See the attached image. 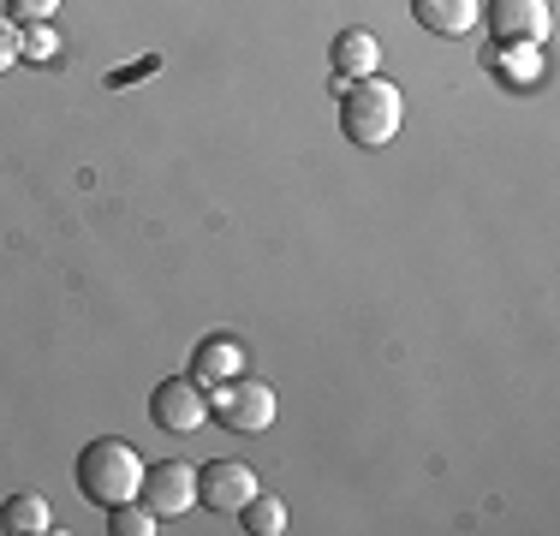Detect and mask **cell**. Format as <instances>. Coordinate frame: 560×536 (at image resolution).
<instances>
[{"label":"cell","mask_w":560,"mask_h":536,"mask_svg":"<svg viewBox=\"0 0 560 536\" xmlns=\"http://www.w3.org/2000/svg\"><path fill=\"white\" fill-rule=\"evenodd\" d=\"M406 126V96L388 84V78H346L340 90V131L358 143V150H382V143L399 138Z\"/></svg>","instance_id":"1"},{"label":"cell","mask_w":560,"mask_h":536,"mask_svg":"<svg viewBox=\"0 0 560 536\" xmlns=\"http://www.w3.org/2000/svg\"><path fill=\"white\" fill-rule=\"evenodd\" d=\"M78 489H84V501H96V506L131 501V494L143 489L138 447H126V441H114V435L90 441V447L78 453Z\"/></svg>","instance_id":"2"},{"label":"cell","mask_w":560,"mask_h":536,"mask_svg":"<svg viewBox=\"0 0 560 536\" xmlns=\"http://www.w3.org/2000/svg\"><path fill=\"white\" fill-rule=\"evenodd\" d=\"M275 387L269 382H250V375H233V382H215L209 394V418H221V429L233 435H262L275 423Z\"/></svg>","instance_id":"3"},{"label":"cell","mask_w":560,"mask_h":536,"mask_svg":"<svg viewBox=\"0 0 560 536\" xmlns=\"http://www.w3.org/2000/svg\"><path fill=\"white\" fill-rule=\"evenodd\" d=\"M477 19H483V31L495 48H537V43H549V31H555L549 0H483Z\"/></svg>","instance_id":"4"},{"label":"cell","mask_w":560,"mask_h":536,"mask_svg":"<svg viewBox=\"0 0 560 536\" xmlns=\"http://www.w3.org/2000/svg\"><path fill=\"white\" fill-rule=\"evenodd\" d=\"M138 501L150 506L155 518H179V513H191V501H197V471H191L185 459L143 465V489H138Z\"/></svg>","instance_id":"5"},{"label":"cell","mask_w":560,"mask_h":536,"mask_svg":"<svg viewBox=\"0 0 560 536\" xmlns=\"http://www.w3.org/2000/svg\"><path fill=\"white\" fill-rule=\"evenodd\" d=\"M150 418H155V429H167V435H191V429L209 423V394L197 382H155Z\"/></svg>","instance_id":"6"},{"label":"cell","mask_w":560,"mask_h":536,"mask_svg":"<svg viewBox=\"0 0 560 536\" xmlns=\"http://www.w3.org/2000/svg\"><path fill=\"white\" fill-rule=\"evenodd\" d=\"M257 494V471L238 459H209L203 471H197V501L209 506V513H238V506Z\"/></svg>","instance_id":"7"},{"label":"cell","mask_w":560,"mask_h":536,"mask_svg":"<svg viewBox=\"0 0 560 536\" xmlns=\"http://www.w3.org/2000/svg\"><path fill=\"white\" fill-rule=\"evenodd\" d=\"M477 12H483V0H411V19L430 36H471Z\"/></svg>","instance_id":"8"},{"label":"cell","mask_w":560,"mask_h":536,"mask_svg":"<svg viewBox=\"0 0 560 536\" xmlns=\"http://www.w3.org/2000/svg\"><path fill=\"white\" fill-rule=\"evenodd\" d=\"M335 72L340 78H376L382 72V43L370 31H340L335 36Z\"/></svg>","instance_id":"9"},{"label":"cell","mask_w":560,"mask_h":536,"mask_svg":"<svg viewBox=\"0 0 560 536\" xmlns=\"http://www.w3.org/2000/svg\"><path fill=\"white\" fill-rule=\"evenodd\" d=\"M238 370H245L238 340H203V346L191 352V375H197V382H233Z\"/></svg>","instance_id":"10"},{"label":"cell","mask_w":560,"mask_h":536,"mask_svg":"<svg viewBox=\"0 0 560 536\" xmlns=\"http://www.w3.org/2000/svg\"><path fill=\"white\" fill-rule=\"evenodd\" d=\"M48 525H55V506H48L43 494H12V501L0 506V531H12V536H43Z\"/></svg>","instance_id":"11"},{"label":"cell","mask_w":560,"mask_h":536,"mask_svg":"<svg viewBox=\"0 0 560 536\" xmlns=\"http://www.w3.org/2000/svg\"><path fill=\"white\" fill-rule=\"evenodd\" d=\"M238 518H245L250 536H280V531H287V501H275V494L257 489L245 506H238Z\"/></svg>","instance_id":"12"},{"label":"cell","mask_w":560,"mask_h":536,"mask_svg":"<svg viewBox=\"0 0 560 536\" xmlns=\"http://www.w3.org/2000/svg\"><path fill=\"white\" fill-rule=\"evenodd\" d=\"M108 531L114 536H155V513L138 501V494H131V501H114L108 506Z\"/></svg>","instance_id":"13"},{"label":"cell","mask_w":560,"mask_h":536,"mask_svg":"<svg viewBox=\"0 0 560 536\" xmlns=\"http://www.w3.org/2000/svg\"><path fill=\"white\" fill-rule=\"evenodd\" d=\"M60 54V36H55V24H31V31H19V60H31V66H48Z\"/></svg>","instance_id":"14"},{"label":"cell","mask_w":560,"mask_h":536,"mask_svg":"<svg viewBox=\"0 0 560 536\" xmlns=\"http://www.w3.org/2000/svg\"><path fill=\"white\" fill-rule=\"evenodd\" d=\"M60 12V0H7V19L12 24H48Z\"/></svg>","instance_id":"15"},{"label":"cell","mask_w":560,"mask_h":536,"mask_svg":"<svg viewBox=\"0 0 560 536\" xmlns=\"http://www.w3.org/2000/svg\"><path fill=\"white\" fill-rule=\"evenodd\" d=\"M12 60H19V24H12V19H0V72H7Z\"/></svg>","instance_id":"16"}]
</instances>
